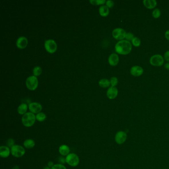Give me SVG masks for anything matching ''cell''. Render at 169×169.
I'll use <instances>...</instances> for the list:
<instances>
[{
  "label": "cell",
  "mask_w": 169,
  "mask_h": 169,
  "mask_svg": "<svg viewBox=\"0 0 169 169\" xmlns=\"http://www.w3.org/2000/svg\"><path fill=\"white\" fill-rule=\"evenodd\" d=\"M132 50V44L127 40L119 41L115 45V51L119 54H129Z\"/></svg>",
  "instance_id": "cell-1"
},
{
  "label": "cell",
  "mask_w": 169,
  "mask_h": 169,
  "mask_svg": "<svg viewBox=\"0 0 169 169\" xmlns=\"http://www.w3.org/2000/svg\"><path fill=\"white\" fill-rule=\"evenodd\" d=\"M36 116L31 112H27L22 116V124L25 127H32L36 122Z\"/></svg>",
  "instance_id": "cell-2"
},
{
  "label": "cell",
  "mask_w": 169,
  "mask_h": 169,
  "mask_svg": "<svg viewBox=\"0 0 169 169\" xmlns=\"http://www.w3.org/2000/svg\"><path fill=\"white\" fill-rule=\"evenodd\" d=\"M65 162L70 166L75 167L79 164V158L77 155L71 153L65 157Z\"/></svg>",
  "instance_id": "cell-3"
},
{
  "label": "cell",
  "mask_w": 169,
  "mask_h": 169,
  "mask_svg": "<svg viewBox=\"0 0 169 169\" xmlns=\"http://www.w3.org/2000/svg\"><path fill=\"white\" fill-rule=\"evenodd\" d=\"M11 154L15 158H20L26 153V150L22 146L15 144L11 148Z\"/></svg>",
  "instance_id": "cell-4"
},
{
  "label": "cell",
  "mask_w": 169,
  "mask_h": 169,
  "mask_svg": "<svg viewBox=\"0 0 169 169\" xmlns=\"http://www.w3.org/2000/svg\"><path fill=\"white\" fill-rule=\"evenodd\" d=\"M38 79L34 75L29 76L26 80V85L27 88L31 90L36 89L38 86Z\"/></svg>",
  "instance_id": "cell-5"
},
{
  "label": "cell",
  "mask_w": 169,
  "mask_h": 169,
  "mask_svg": "<svg viewBox=\"0 0 169 169\" xmlns=\"http://www.w3.org/2000/svg\"><path fill=\"white\" fill-rule=\"evenodd\" d=\"M164 63V59L161 55H154L150 59V63L153 66L160 67L163 65Z\"/></svg>",
  "instance_id": "cell-6"
},
{
  "label": "cell",
  "mask_w": 169,
  "mask_h": 169,
  "mask_svg": "<svg viewBox=\"0 0 169 169\" xmlns=\"http://www.w3.org/2000/svg\"><path fill=\"white\" fill-rule=\"evenodd\" d=\"M126 31L121 28H116L113 30L112 32V35L113 37L116 40L121 41L124 40L125 38Z\"/></svg>",
  "instance_id": "cell-7"
},
{
  "label": "cell",
  "mask_w": 169,
  "mask_h": 169,
  "mask_svg": "<svg viewBox=\"0 0 169 169\" xmlns=\"http://www.w3.org/2000/svg\"><path fill=\"white\" fill-rule=\"evenodd\" d=\"M44 46L46 51L50 53H55L57 48L56 43L52 39L46 40L44 43Z\"/></svg>",
  "instance_id": "cell-8"
},
{
  "label": "cell",
  "mask_w": 169,
  "mask_h": 169,
  "mask_svg": "<svg viewBox=\"0 0 169 169\" xmlns=\"http://www.w3.org/2000/svg\"><path fill=\"white\" fill-rule=\"evenodd\" d=\"M127 138V133L123 131H119L115 135V141L116 143L122 144L125 142Z\"/></svg>",
  "instance_id": "cell-9"
},
{
  "label": "cell",
  "mask_w": 169,
  "mask_h": 169,
  "mask_svg": "<svg viewBox=\"0 0 169 169\" xmlns=\"http://www.w3.org/2000/svg\"><path fill=\"white\" fill-rule=\"evenodd\" d=\"M28 108L30 112L34 114L41 112L42 109V106L38 102H32L29 104Z\"/></svg>",
  "instance_id": "cell-10"
},
{
  "label": "cell",
  "mask_w": 169,
  "mask_h": 169,
  "mask_svg": "<svg viewBox=\"0 0 169 169\" xmlns=\"http://www.w3.org/2000/svg\"><path fill=\"white\" fill-rule=\"evenodd\" d=\"M131 75L134 76H139L143 73V69L139 65H135L131 67L130 70Z\"/></svg>",
  "instance_id": "cell-11"
},
{
  "label": "cell",
  "mask_w": 169,
  "mask_h": 169,
  "mask_svg": "<svg viewBox=\"0 0 169 169\" xmlns=\"http://www.w3.org/2000/svg\"><path fill=\"white\" fill-rule=\"evenodd\" d=\"M118 95V90L114 86L109 87L107 92V96L110 99H114Z\"/></svg>",
  "instance_id": "cell-12"
},
{
  "label": "cell",
  "mask_w": 169,
  "mask_h": 169,
  "mask_svg": "<svg viewBox=\"0 0 169 169\" xmlns=\"http://www.w3.org/2000/svg\"><path fill=\"white\" fill-rule=\"evenodd\" d=\"M27 44H28V40L27 38L24 36L19 37L16 42L17 47L21 49L25 48L27 46Z\"/></svg>",
  "instance_id": "cell-13"
},
{
  "label": "cell",
  "mask_w": 169,
  "mask_h": 169,
  "mask_svg": "<svg viewBox=\"0 0 169 169\" xmlns=\"http://www.w3.org/2000/svg\"><path fill=\"white\" fill-rule=\"evenodd\" d=\"M11 153V148L7 146L2 145L0 147V156L2 158H7Z\"/></svg>",
  "instance_id": "cell-14"
},
{
  "label": "cell",
  "mask_w": 169,
  "mask_h": 169,
  "mask_svg": "<svg viewBox=\"0 0 169 169\" xmlns=\"http://www.w3.org/2000/svg\"><path fill=\"white\" fill-rule=\"evenodd\" d=\"M108 61L109 64L112 66L117 65L119 62V57L118 55L115 53L112 54L109 56Z\"/></svg>",
  "instance_id": "cell-15"
},
{
  "label": "cell",
  "mask_w": 169,
  "mask_h": 169,
  "mask_svg": "<svg viewBox=\"0 0 169 169\" xmlns=\"http://www.w3.org/2000/svg\"><path fill=\"white\" fill-rule=\"evenodd\" d=\"M59 152L63 156H67L70 153V148L65 144H62L59 148Z\"/></svg>",
  "instance_id": "cell-16"
},
{
  "label": "cell",
  "mask_w": 169,
  "mask_h": 169,
  "mask_svg": "<svg viewBox=\"0 0 169 169\" xmlns=\"http://www.w3.org/2000/svg\"><path fill=\"white\" fill-rule=\"evenodd\" d=\"M143 3L144 6L148 9H153L156 7L157 1L156 0H144Z\"/></svg>",
  "instance_id": "cell-17"
},
{
  "label": "cell",
  "mask_w": 169,
  "mask_h": 169,
  "mask_svg": "<svg viewBox=\"0 0 169 169\" xmlns=\"http://www.w3.org/2000/svg\"><path fill=\"white\" fill-rule=\"evenodd\" d=\"M24 147L27 149H32L35 146V142L32 139H27L24 142Z\"/></svg>",
  "instance_id": "cell-18"
},
{
  "label": "cell",
  "mask_w": 169,
  "mask_h": 169,
  "mask_svg": "<svg viewBox=\"0 0 169 169\" xmlns=\"http://www.w3.org/2000/svg\"><path fill=\"white\" fill-rule=\"evenodd\" d=\"M27 109H28V106L27 104L26 103H22L18 106V112L19 114L24 115L27 113L26 112H27Z\"/></svg>",
  "instance_id": "cell-19"
},
{
  "label": "cell",
  "mask_w": 169,
  "mask_h": 169,
  "mask_svg": "<svg viewBox=\"0 0 169 169\" xmlns=\"http://www.w3.org/2000/svg\"><path fill=\"white\" fill-rule=\"evenodd\" d=\"M99 13L101 16L105 17L107 16L109 13V7L107 5H103L100 7L99 9Z\"/></svg>",
  "instance_id": "cell-20"
},
{
  "label": "cell",
  "mask_w": 169,
  "mask_h": 169,
  "mask_svg": "<svg viewBox=\"0 0 169 169\" xmlns=\"http://www.w3.org/2000/svg\"><path fill=\"white\" fill-rule=\"evenodd\" d=\"M99 84L101 87L106 88V87H109V86H110L111 83H110V81L107 79L103 78V79H100V81H99Z\"/></svg>",
  "instance_id": "cell-21"
},
{
  "label": "cell",
  "mask_w": 169,
  "mask_h": 169,
  "mask_svg": "<svg viewBox=\"0 0 169 169\" xmlns=\"http://www.w3.org/2000/svg\"><path fill=\"white\" fill-rule=\"evenodd\" d=\"M46 118H47V116H46L45 114L43 113V112L38 113L36 115V119L38 122H44L46 119Z\"/></svg>",
  "instance_id": "cell-22"
},
{
  "label": "cell",
  "mask_w": 169,
  "mask_h": 169,
  "mask_svg": "<svg viewBox=\"0 0 169 169\" xmlns=\"http://www.w3.org/2000/svg\"><path fill=\"white\" fill-rule=\"evenodd\" d=\"M33 75L35 76H39L41 75V73H42V69L39 66H36L33 69Z\"/></svg>",
  "instance_id": "cell-23"
},
{
  "label": "cell",
  "mask_w": 169,
  "mask_h": 169,
  "mask_svg": "<svg viewBox=\"0 0 169 169\" xmlns=\"http://www.w3.org/2000/svg\"><path fill=\"white\" fill-rule=\"evenodd\" d=\"M131 42H132V44L135 47H139L141 45V41L140 39L136 37H135V38H133V40L131 41Z\"/></svg>",
  "instance_id": "cell-24"
},
{
  "label": "cell",
  "mask_w": 169,
  "mask_h": 169,
  "mask_svg": "<svg viewBox=\"0 0 169 169\" xmlns=\"http://www.w3.org/2000/svg\"><path fill=\"white\" fill-rule=\"evenodd\" d=\"M90 3L92 5H103L106 3L105 0H90Z\"/></svg>",
  "instance_id": "cell-25"
},
{
  "label": "cell",
  "mask_w": 169,
  "mask_h": 169,
  "mask_svg": "<svg viewBox=\"0 0 169 169\" xmlns=\"http://www.w3.org/2000/svg\"><path fill=\"white\" fill-rule=\"evenodd\" d=\"M161 11L159 9H155L153 11L152 16L155 18H158L161 16Z\"/></svg>",
  "instance_id": "cell-26"
},
{
  "label": "cell",
  "mask_w": 169,
  "mask_h": 169,
  "mask_svg": "<svg viewBox=\"0 0 169 169\" xmlns=\"http://www.w3.org/2000/svg\"><path fill=\"white\" fill-rule=\"evenodd\" d=\"M110 83L112 86H116L118 83V79L116 77H112L110 79Z\"/></svg>",
  "instance_id": "cell-27"
},
{
  "label": "cell",
  "mask_w": 169,
  "mask_h": 169,
  "mask_svg": "<svg viewBox=\"0 0 169 169\" xmlns=\"http://www.w3.org/2000/svg\"><path fill=\"white\" fill-rule=\"evenodd\" d=\"M7 146L11 148V147H13V146L15 145V141L13 138H10L8 139L7 142Z\"/></svg>",
  "instance_id": "cell-28"
},
{
  "label": "cell",
  "mask_w": 169,
  "mask_h": 169,
  "mask_svg": "<svg viewBox=\"0 0 169 169\" xmlns=\"http://www.w3.org/2000/svg\"><path fill=\"white\" fill-rule=\"evenodd\" d=\"M51 169H67L65 166L61 164H55L53 167L51 168Z\"/></svg>",
  "instance_id": "cell-29"
},
{
  "label": "cell",
  "mask_w": 169,
  "mask_h": 169,
  "mask_svg": "<svg viewBox=\"0 0 169 169\" xmlns=\"http://www.w3.org/2000/svg\"><path fill=\"white\" fill-rule=\"evenodd\" d=\"M135 38V36H134V35L131 32H128L127 33V34H126V35H125V39H127V41H132L133 40V39Z\"/></svg>",
  "instance_id": "cell-30"
},
{
  "label": "cell",
  "mask_w": 169,
  "mask_h": 169,
  "mask_svg": "<svg viewBox=\"0 0 169 169\" xmlns=\"http://www.w3.org/2000/svg\"><path fill=\"white\" fill-rule=\"evenodd\" d=\"M106 5L109 8H112V7H114V2H113V1L111 0H108L107 1H106Z\"/></svg>",
  "instance_id": "cell-31"
},
{
  "label": "cell",
  "mask_w": 169,
  "mask_h": 169,
  "mask_svg": "<svg viewBox=\"0 0 169 169\" xmlns=\"http://www.w3.org/2000/svg\"><path fill=\"white\" fill-rule=\"evenodd\" d=\"M59 164L63 165V164L66 163L65 158H64L63 156L60 157V158H59Z\"/></svg>",
  "instance_id": "cell-32"
},
{
  "label": "cell",
  "mask_w": 169,
  "mask_h": 169,
  "mask_svg": "<svg viewBox=\"0 0 169 169\" xmlns=\"http://www.w3.org/2000/svg\"><path fill=\"white\" fill-rule=\"evenodd\" d=\"M164 59L167 61L169 62V51H166L164 54Z\"/></svg>",
  "instance_id": "cell-33"
},
{
  "label": "cell",
  "mask_w": 169,
  "mask_h": 169,
  "mask_svg": "<svg viewBox=\"0 0 169 169\" xmlns=\"http://www.w3.org/2000/svg\"><path fill=\"white\" fill-rule=\"evenodd\" d=\"M54 165V163H53L52 161H49V162L48 163V166L49 167L51 168L53 167Z\"/></svg>",
  "instance_id": "cell-34"
},
{
  "label": "cell",
  "mask_w": 169,
  "mask_h": 169,
  "mask_svg": "<svg viewBox=\"0 0 169 169\" xmlns=\"http://www.w3.org/2000/svg\"><path fill=\"white\" fill-rule=\"evenodd\" d=\"M165 36L166 38L169 41V30L166 31L165 33Z\"/></svg>",
  "instance_id": "cell-35"
},
{
  "label": "cell",
  "mask_w": 169,
  "mask_h": 169,
  "mask_svg": "<svg viewBox=\"0 0 169 169\" xmlns=\"http://www.w3.org/2000/svg\"><path fill=\"white\" fill-rule=\"evenodd\" d=\"M164 67H165V68L166 69H168V70H169V63H166V64L165 65Z\"/></svg>",
  "instance_id": "cell-36"
},
{
  "label": "cell",
  "mask_w": 169,
  "mask_h": 169,
  "mask_svg": "<svg viewBox=\"0 0 169 169\" xmlns=\"http://www.w3.org/2000/svg\"><path fill=\"white\" fill-rule=\"evenodd\" d=\"M12 169H20V167L18 165H15V166H13Z\"/></svg>",
  "instance_id": "cell-37"
},
{
  "label": "cell",
  "mask_w": 169,
  "mask_h": 169,
  "mask_svg": "<svg viewBox=\"0 0 169 169\" xmlns=\"http://www.w3.org/2000/svg\"><path fill=\"white\" fill-rule=\"evenodd\" d=\"M43 169H51V168L49 167L48 166H47V167H45Z\"/></svg>",
  "instance_id": "cell-38"
}]
</instances>
